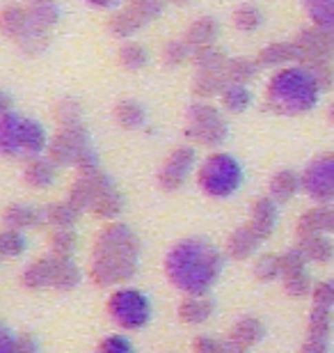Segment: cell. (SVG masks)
Wrapping results in <instances>:
<instances>
[{
    "instance_id": "obj_1",
    "label": "cell",
    "mask_w": 334,
    "mask_h": 353,
    "mask_svg": "<svg viewBox=\"0 0 334 353\" xmlns=\"http://www.w3.org/2000/svg\"><path fill=\"white\" fill-rule=\"evenodd\" d=\"M225 257L206 239L193 236L174 243L165 255V275L183 294L204 296L220 280Z\"/></svg>"
},
{
    "instance_id": "obj_2",
    "label": "cell",
    "mask_w": 334,
    "mask_h": 353,
    "mask_svg": "<svg viewBox=\"0 0 334 353\" xmlns=\"http://www.w3.org/2000/svg\"><path fill=\"white\" fill-rule=\"evenodd\" d=\"M138 264L140 239L129 225L110 223L98 232L90 262V275L96 285L110 287L129 282L138 273Z\"/></svg>"
},
{
    "instance_id": "obj_3",
    "label": "cell",
    "mask_w": 334,
    "mask_h": 353,
    "mask_svg": "<svg viewBox=\"0 0 334 353\" xmlns=\"http://www.w3.org/2000/svg\"><path fill=\"white\" fill-rule=\"evenodd\" d=\"M321 85L304 65L280 69L266 88V103L280 115H304L318 103Z\"/></svg>"
},
{
    "instance_id": "obj_4",
    "label": "cell",
    "mask_w": 334,
    "mask_h": 353,
    "mask_svg": "<svg viewBox=\"0 0 334 353\" xmlns=\"http://www.w3.org/2000/svg\"><path fill=\"white\" fill-rule=\"evenodd\" d=\"M48 150L46 131L37 119L7 110L0 117V152L14 161H32Z\"/></svg>"
},
{
    "instance_id": "obj_5",
    "label": "cell",
    "mask_w": 334,
    "mask_h": 353,
    "mask_svg": "<svg viewBox=\"0 0 334 353\" xmlns=\"http://www.w3.org/2000/svg\"><path fill=\"white\" fill-rule=\"evenodd\" d=\"M197 181H200L202 190L209 197L227 200V197H231L240 188V183H243V168H240V163L231 154L218 152V154H211L202 163Z\"/></svg>"
},
{
    "instance_id": "obj_6",
    "label": "cell",
    "mask_w": 334,
    "mask_h": 353,
    "mask_svg": "<svg viewBox=\"0 0 334 353\" xmlns=\"http://www.w3.org/2000/svg\"><path fill=\"white\" fill-rule=\"evenodd\" d=\"M3 30L28 55L41 53L48 44V30L34 23L28 7L7 5L3 10Z\"/></svg>"
},
{
    "instance_id": "obj_7",
    "label": "cell",
    "mask_w": 334,
    "mask_h": 353,
    "mask_svg": "<svg viewBox=\"0 0 334 353\" xmlns=\"http://www.w3.org/2000/svg\"><path fill=\"white\" fill-rule=\"evenodd\" d=\"M108 314L117 326L126 330H140L152 319V303L140 289L122 287L108 299Z\"/></svg>"
},
{
    "instance_id": "obj_8",
    "label": "cell",
    "mask_w": 334,
    "mask_h": 353,
    "mask_svg": "<svg viewBox=\"0 0 334 353\" xmlns=\"http://www.w3.org/2000/svg\"><path fill=\"white\" fill-rule=\"evenodd\" d=\"M188 124H186V136L195 140L197 145L204 147H218L222 145L227 136H229V126H227L225 117L220 115L218 108H213L211 103H193L188 108Z\"/></svg>"
},
{
    "instance_id": "obj_9",
    "label": "cell",
    "mask_w": 334,
    "mask_h": 353,
    "mask_svg": "<svg viewBox=\"0 0 334 353\" xmlns=\"http://www.w3.org/2000/svg\"><path fill=\"white\" fill-rule=\"evenodd\" d=\"M46 152L55 165H78L94 150L85 126H60V131L48 140Z\"/></svg>"
},
{
    "instance_id": "obj_10",
    "label": "cell",
    "mask_w": 334,
    "mask_h": 353,
    "mask_svg": "<svg viewBox=\"0 0 334 353\" xmlns=\"http://www.w3.org/2000/svg\"><path fill=\"white\" fill-rule=\"evenodd\" d=\"M302 190L316 202L334 200V152L321 154L302 172Z\"/></svg>"
},
{
    "instance_id": "obj_11",
    "label": "cell",
    "mask_w": 334,
    "mask_h": 353,
    "mask_svg": "<svg viewBox=\"0 0 334 353\" xmlns=\"http://www.w3.org/2000/svg\"><path fill=\"white\" fill-rule=\"evenodd\" d=\"M195 159H197V154L193 147H188V145L176 147V150L165 159V163L160 165L158 186L163 190H179L183 183L188 181L190 172H193Z\"/></svg>"
},
{
    "instance_id": "obj_12",
    "label": "cell",
    "mask_w": 334,
    "mask_h": 353,
    "mask_svg": "<svg viewBox=\"0 0 334 353\" xmlns=\"http://www.w3.org/2000/svg\"><path fill=\"white\" fill-rule=\"evenodd\" d=\"M293 41L302 53V65L304 62L334 58V28H323V26L304 28V30L295 34Z\"/></svg>"
},
{
    "instance_id": "obj_13",
    "label": "cell",
    "mask_w": 334,
    "mask_h": 353,
    "mask_svg": "<svg viewBox=\"0 0 334 353\" xmlns=\"http://www.w3.org/2000/svg\"><path fill=\"white\" fill-rule=\"evenodd\" d=\"M122 209H124L122 193L112 186V181L108 179V176H103L101 183H98V188H96V197H94V202H92L90 211L98 218H117L119 214H122Z\"/></svg>"
},
{
    "instance_id": "obj_14",
    "label": "cell",
    "mask_w": 334,
    "mask_h": 353,
    "mask_svg": "<svg viewBox=\"0 0 334 353\" xmlns=\"http://www.w3.org/2000/svg\"><path fill=\"white\" fill-rule=\"evenodd\" d=\"M257 62L261 67H282V65H293V62H300L302 65V53L295 41H275V44L261 48Z\"/></svg>"
},
{
    "instance_id": "obj_15",
    "label": "cell",
    "mask_w": 334,
    "mask_h": 353,
    "mask_svg": "<svg viewBox=\"0 0 334 353\" xmlns=\"http://www.w3.org/2000/svg\"><path fill=\"white\" fill-rule=\"evenodd\" d=\"M334 232V209L330 207H316L304 211L302 218L298 221V234L302 236H316Z\"/></svg>"
},
{
    "instance_id": "obj_16",
    "label": "cell",
    "mask_w": 334,
    "mask_h": 353,
    "mask_svg": "<svg viewBox=\"0 0 334 353\" xmlns=\"http://www.w3.org/2000/svg\"><path fill=\"white\" fill-rule=\"evenodd\" d=\"M3 218L7 228L12 230H30L46 221V209L30 207V204H10Z\"/></svg>"
},
{
    "instance_id": "obj_17",
    "label": "cell",
    "mask_w": 334,
    "mask_h": 353,
    "mask_svg": "<svg viewBox=\"0 0 334 353\" xmlns=\"http://www.w3.org/2000/svg\"><path fill=\"white\" fill-rule=\"evenodd\" d=\"M247 225H250L261 239L270 236V232H273L275 225H277V207H275L273 197H261V200H257L252 204L250 223Z\"/></svg>"
},
{
    "instance_id": "obj_18",
    "label": "cell",
    "mask_w": 334,
    "mask_h": 353,
    "mask_svg": "<svg viewBox=\"0 0 334 353\" xmlns=\"http://www.w3.org/2000/svg\"><path fill=\"white\" fill-rule=\"evenodd\" d=\"M213 310H216V305H213L211 299H206L204 296H186L181 303H179V310H176V314H179V319L183 323H190V326H197V323H204L211 319Z\"/></svg>"
},
{
    "instance_id": "obj_19",
    "label": "cell",
    "mask_w": 334,
    "mask_h": 353,
    "mask_svg": "<svg viewBox=\"0 0 334 353\" xmlns=\"http://www.w3.org/2000/svg\"><path fill=\"white\" fill-rule=\"evenodd\" d=\"M264 335H266L264 323H261L259 319H254V316H243V319H238L231 326L229 342L236 344V347L250 349V347H254V344H259L261 340H264Z\"/></svg>"
},
{
    "instance_id": "obj_20",
    "label": "cell",
    "mask_w": 334,
    "mask_h": 353,
    "mask_svg": "<svg viewBox=\"0 0 334 353\" xmlns=\"http://www.w3.org/2000/svg\"><path fill=\"white\" fill-rule=\"evenodd\" d=\"M261 241H264V239H261L250 225H243V228L231 232L229 241H227V250H229V255L233 259H247L259 250Z\"/></svg>"
},
{
    "instance_id": "obj_21",
    "label": "cell",
    "mask_w": 334,
    "mask_h": 353,
    "mask_svg": "<svg viewBox=\"0 0 334 353\" xmlns=\"http://www.w3.org/2000/svg\"><path fill=\"white\" fill-rule=\"evenodd\" d=\"M218 32H220V26H218L216 19H213V17H200V19H195L193 23L188 26L186 37H183V39L188 41L193 51H197V48L216 44Z\"/></svg>"
},
{
    "instance_id": "obj_22",
    "label": "cell",
    "mask_w": 334,
    "mask_h": 353,
    "mask_svg": "<svg viewBox=\"0 0 334 353\" xmlns=\"http://www.w3.org/2000/svg\"><path fill=\"white\" fill-rule=\"evenodd\" d=\"M53 264L55 257H41L32 262L23 273V285L32 292H41V289H53Z\"/></svg>"
},
{
    "instance_id": "obj_23",
    "label": "cell",
    "mask_w": 334,
    "mask_h": 353,
    "mask_svg": "<svg viewBox=\"0 0 334 353\" xmlns=\"http://www.w3.org/2000/svg\"><path fill=\"white\" fill-rule=\"evenodd\" d=\"M23 179L30 188H48L51 183L55 181V163L51 159H32L25 163V170H23Z\"/></svg>"
},
{
    "instance_id": "obj_24",
    "label": "cell",
    "mask_w": 334,
    "mask_h": 353,
    "mask_svg": "<svg viewBox=\"0 0 334 353\" xmlns=\"http://www.w3.org/2000/svg\"><path fill=\"white\" fill-rule=\"evenodd\" d=\"M302 188V174H298L293 170H280L273 174V179H270V197H273L275 202H286L291 200L298 190Z\"/></svg>"
},
{
    "instance_id": "obj_25",
    "label": "cell",
    "mask_w": 334,
    "mask_h": 353,
    "mask_svg": "<svg viewBox=\"0 0 334 353\" xmlns=\"http://www.w3.org/2000/svg\"><path fill=\"white\" fill-rule=\"evenodd\" d=\"M298 248L302 250V255L307 257V262L325 264V262H330V259H334V243L330 241L328 234L302 236Z\"/></svg>"
},
{
    "instance_id": "obj_26",
    "label": "cell",
    "mask_w": 334,
    "mask_h": 353,
    "mask_svg": "<svg viewBox=\"0 0 334 353\" xmlns=\"http://www.w3.org/2000/svg\"><path fill=\"white\" fill-rule=\"evenodd\" d=\"M193 65L197 67V72L225 74L227 65H229V58L216 46H204L193 53Z\"/></svg>"
},
{
    "instance_id": "obj_27",
    "label": "cell",
    "mask_w": 334,
    "mask_h": 353,
    "mask_svg": "<svg viewBox=\"0 0 334 353\" xmlns=\"http://www.w3.org/2000/svg\"><path fill=\"white\" fill-rule=\"evenodd\" d=\"M142 26H147V23L131 10L129 5H126L124 10L112 14L110 21H108V30L115 34V37H122V39H129L131 34L138 32Z\"/></svg>"
},
{
    "instance_id": "obj_28",
    "label": "cell",
    "mask_w": 334,
    "mask_h": 353,
    "mask_svg": "<svg viewBox=\"0 0 334 353\" xmlns=\"http://www.w3.org/2000/svg\"><path fill=\"white\" fill-rule=\"evenodd\" d=\"M55 257L53 264V289H60V292H67V289H74L78 282H81V271H78L76 262L71 257Z\"/></svg>"
},
{
    "instance_id": "obj_29",
    "label": "cell",
    "mask_w": 334,
    "mask_h": 353,
    "mask_svg": "<svg viewBox=\"0 0 334 353\" xmlns=\"http://www.w3.org/2000/svg\"><path fill=\"white\" fill-rule=\"evenodd\" d=\"M229 85L225 74H211V72H197L193 79V94L197 99H211L222 94L225 88Z\"/></svg>"
},
{
    "instance_id": "obj_30",
    "label": "cell",
    "mask_w": 334,
    "mask_h": 353,
    "mask_svg": "<svg viewBox=\"0 0 334 353\" xmlns=\"http://www.w3.org/2000/svg\"><path fill=\"white\" fill-rule=\"evenodd\" d=\"M81 218V209L76 207L74 202H55L46 207V221L53 225V228L60 230H71Z\"/></svg>"
},
{
    "instance_id": "obj_31",
    "label": "cell",
    "mask_w": 334,
    "mask_h": 353,
    "mask_svg": "<svg viewBox=\"0 0 334 353\" xmlns=\"http://www.w3.org/2000/svg\"><path fill=\"white\" fill-rule=\"evenodd\" d=\"M115 119L122 129H140L147 122V112L142 108L140 101H119L115 108Z\"/></svg>"
},
{
    "instance_id": "obj_32",
    "label": "cell",
    "mask_w": 334,
    "mask_h": 353,
    "mask_svg": "<svg viewBox=\"0 0 334 353\" xmlns=\"http://www.w3.org/2000/svg\"><path fill=\"white\" fill-rule=\"evenodd\" d=\"M222 103L229 112H245L252 105V92L243 83H229L222 92Z\"/></svg>"
},
{
    "instance_id": "obj_33",
    "label": "cell",
    "mask_w": 334,
    "mask_h": 353,
    "mask_svg": "<svg viewBox=\"0 0 334 353\" xmlns=\"http://www.w3.org/2000/svg\"><path fill=\"white\" fill-rule=\"evenodd\" d=\"M259 62L257 60H250V58H229V65H227V81L229 83H243L247 85L254 76L259 72Z\"/></svg>"
},
{
    "instance_id": "obj_34",
    "label": "cell",
    "mask_w": 334,
    "mask_h": 353,
    "mask_svg": "<svg viewBox=\"0 0 334 353\" xmlns=\"http://www.w3.org/2000/svg\"><path fill=\"white\" fill-rule=\"evenodd\" d=\"M147 60H149L147 48L138 44V41H126V44L119 48V65H122L126 72H140V69L147 65Z\"/></svg>"
},
{
    "instance_id": "obj_35",
    "label": "cell",
    "mask_w": 334,
    "mask_h": 353,
    "mask_svg": "<svg viewBox=\"0 0 334 353\" xmlns=\"http://www.w3.org/2000/svg\"><path fill=\"white\" fill-rule=\"evenodd\" d=\"M261 23H264V12H261L257 5L245 3L236 7V12H233V26L243 32L257 30V28H261Z\"/></svg>"
},
{
    "instance_id": "obj_36",
    "label": "cell",
    "mask_w": 334,
    "mask_h": 353,
    "mask_svg": "<svg viewBox=\"0 0 334 353\" xmlns=\"http://www.w3.org/2000/svg\"><path fill=\"white\" fill-rule=\"evenodd\" d=\"M193 53L195 51L190 48V44L186 39H172V41H167V44L163 46L160 58H163V62H165L167 67H179L186 60H193Z\"/></svg>"
},
{
    "instance_id": "obj_37",
    "label": "cell",
    "mask_w": 334,
    "mask_h": 353,
    "mask_svg": "<svg viewBox=\"0 0 334 353\" xmlns=\"http://www.w3.org/2000/svg\"><path fill=\"white\" fill-rule=\"evenodd\" d=\"M314 26L334 28V0H302Z\"/></svg>"
},
{
    "instance_id": "obj_38",
    "label": "cell",
    "mask_w": 334,
    "mask_h": 353,
    "mask_svg": "<svg viewBox=\"0 0 334 353\" xmlns=\"http://www.w3.org/2000/svg\"><path fill=\"white\" fill-rule=\"evenodd\" d=\"M332 330V307H323V305H314L309 314V326H307V335L311 337H330Z\"/></svg>"
},
{
    "instance_id": "obj_39",
    "label": "cell",
    "mask_w": 334,
    "mask_h": 353,
    "mask_svg": "<svg viewBox=\"0 0 334 353\" xmlns=\"http://www.w3.org/2000/svg\"><path fill=\"white\" fill-rule=\"evenodd\" d=\"M48 245H51L53 255L71 257V252H74V248H76V232L74 230L53 228V232L48 234Z\"/></svg>"
},
{
    "instance_id": "obj_40",
    "label": "cell",
    "mask_w": 334,
    "mask_h": 353,
    "mask_svg": "<svg viewBox=\"0 0 334 353\" xmlns=\"http://www.w3.org/2000/svg\"><path fill=\"white\" fill-rule=\"evenodd\" d=\"M28 248V239L23 234V230H12L7 228L0 236V252L5 257H21Z\"/></svg>"
},
{
    "instance_id": "obj_41",
    "label": "cell",
    "mask_w": 334,
    "mask_h": 353,
    "mask_svg": "<svg viewBox=\"0 0 334 353\" xmlns=\"http://www.w3.org/2000/svg\"><path fill=\"white\" fill-rule=\"evenodd\" d=\"M53 115L60 122V126H83V110L71 99H62V101L55 103Z\"/></svg>"
},
{
    "instance_id": "obj_42",
    "label": "cell",
    "mask_w": 334,
    "mask_h": 353,
    "mask_svg": "<svg viewBox=\"0 0 334 353\" xmlns=\"http://www.w3.org/2000/svg\"><path fill=\"white\" fill-rule=\"evenodd\" d=\"M254 275L261 282H270L282 275V264H280V255H261L254 264Z\"/></svg>"
},
{
    "instance_id": "obj_43",
    "label": "cell",
    "mask_w": 334,
    "mask_h": 353,
    "mask_svg": "<svg viewBox=\"0 0 334 353\" xmlns=\"http://www.w3.org/2000/svg\"><path fill=\"white\" fill-rule=\"evenodd\" d=\"M284 292H286L289 296H293V299H302V296H307V294L314 292L307 271L286 275V278H284Z\"/></svg>"
},
{
    "instance_id": "obj_44",
    "label": "cell",
    "mask_w": 334,
    "mask_h": 353,
    "mask_svg": "<svg viewBox=\"0 0 334 353\" xmlns=\"http://www.w3.org/2000/svg\"><path fill=\"white\" fill-rule=\"evenodd\" d=\"M304 67L309 69L321 90H330L334 85V67L332 60H316V62H304Z\"/></svg>"
},
{
    "instance_id": "obj_45",
    "label": "cell",
    "mask_w": 334,
    "mask_h": 353,
    "mask_svg": "<svg viewBox=\"0 0 334 353\" xmlns=\"http://www.w3.org/2000/svg\"><path fill=\"white\" fill-rule=\"evenodd\" d=\"M165 3H169V0H131L129 7L135 14H138L142 21H145V23H149V21L160 17Z\"/></svg>"
},
{
    "instance_id": "obj_46",
    "label": "cell",
    "mask_w": 334,
    "mask_h": 353,
    "mask_svg": "<svg viewBox=\"0 0 334 353\" xmlns=\"http://www.w3.org/2000/svg\"><path fill=\"white\" fill-rule=\"evenodd\" d=\"M280 264H282V278H286V275H293V273L304 271L307 257L302 255L300 248H291V250L282 252V255H280Z\"/></svg>"
},
{
    "instance_id": "obj_47",
    "label": "cell",
    "mask_w": 334,
    "mask_h": 353,
    "mask_svg": "<svg viewBox=\"0 0 334 353\" xmlns=\"http://www.w3.org/2000/svg\"><path fill=\"white\" fill-rule=\"evenodd\" d=\"M96 353H135L133 344L129 337L124 335H108L103 337L101 344H98Z\"/></svg>"
},
{
    "instance_id": "obj_48",
    "label": "cell",
    "mask_w": 334,
    "mask_h": 353,
    "mask_svg": "<svg viewBox=\"0 0 334 353\" xmlns=\"http://www.w3.org/2000/svg\"><path fill=\"white\" fill-rule=\"evenodd\" d=\"M314 305H323V307H334V280L328 282H318L314 287Z\"/></svg>"
},
{
    "instance_id": "obj_49",
    "label": "cell",
    "mask_w": 334,
    "mask_h": 353,
    "mask_svg": "<svg viewBox=\"0 0 334 353\" xmlns=\"http://www.w3.org/2000/svg\"><path fill=\"white\" fill-rule=\"evenodd\" d=\"M227 342H220L216 337H197L193 344V353H225Z\"/></svg>"
},
{
    "instance_id": "obj_50",
    "label": "cell",
    "mask_w": 334,
    "mask_h": 353,
    "mask_svg": "<svg viewBox=\"0 0 334 353\" xmlns=\"http://www.w3.org/2000/svg\"><path fill=\"white\" fill-rule=\"evenodd\" d=\"M300 353H330V342L328 337H311L307 335V340L300 347Z\"/></svg>"
},
{
    "instance_id": "obj_51",
    "label": "cell",
    "mask_w": 334,
    "mask_h": 353,
    "mask_svg": "<svg viewBox=\"0 0 334 353\" xmlns=\"http://www.w3.org/2000/svg\"><path fill=\"white\" fill-rule=\"evenodd\" d=\"M19 335H14L10 328L0 330V353H17Z\"/></svg>"
},
{
    "instance_id": "obj_52",
    "label": "cell",
    "mask_w": 334,
    "mask_h": 353,
    "mask_svg": "<svg viewBox=\"0 0 334 353\" xmlns=\"http://www.w3.org/2000/svg\"><path fill=\"white\" fill-rule=\"evenodd\" d=\"M17 353H39V344L30 333L19 335V344H17Z\"/></svg>"
},
{
    "instance_id": "obj_53",
    "label": "cell",
    "mask_w": 334,
    "mask_h": 353,
    "mask_svg": "<svg viewBox=\"0 0 334 353\" xmlns=\"http://www.w3.org/2000/svg\"><path fill=\"white\" fill-rule=\"evenodd\" d=\"M85 3L92 5V7H98V10H110V7L119 5L122 0H85Z\"/></svg>"
},
{
    "instance_id": "obj_54",
    "label": "cell",
    "mask_w": 334,
    "mask_h": 353,
    "mask_svg": "<svg viewBox=\"0 0 334 353\" xmlns=\"http://www.w3.org/2000/svg\"><path fill=\"white\" fill-rule=\"evenodd\" d=\"M225 353H250V351L243 349V347H236V344H231L229 340H227V349H225Z\"/></svg>"
},
{
    "instance_id": "obj_55",
    "label": "cell",
    "mask_w": 334,
    "mask_h": 353,
    "mask_svg": "<svg viewBox=\"0 0 334 353\" xmlns=\"http://www.w3.org/2000/svg\"><path fill=\"white\" fill-rule=\"evenodd\" d=\"M169 3H174V5H188L190 0H169Z\"/></svg>"
},
{
    "instance_id": "obj_56",
    "label": "cell",
    "mask_w": 334,
    "mask_h": 353,
    "mask_svg": "<svg viewBox=\"0 0 334 353\" xmlns=\"http://www.w3.org/2000/svg\"><path fill=\"white\" fill-rule=\"evenodd\" d=\"M330 119L334 122V101H332V105H330Z\"/></svg>"
}]
</instances>
